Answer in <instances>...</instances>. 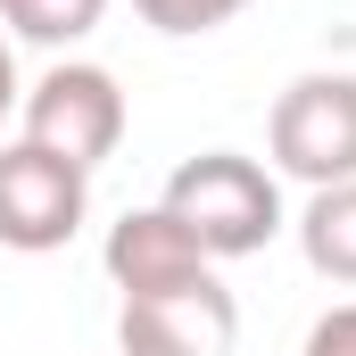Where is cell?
<instances>
[{
  "label": "cell",
  "instance_id": "cell-9",
  "mask_svg": "<svg viewBox=\"0 0 356 356\" xmlns=\"http://www.w3.org/2000/svg\"><path fill=\"white\" fill-rule=\"evenodd\" d=\"M249 0H133V17L149 25V33H175V42H191V33H216V25H232Z\"/></svg>",
  "mask_w": 356,
  "mask_h": 356
},
{
  "label": "cell",
  "instance_id": "cell-8",
  "mask_svg": "<svg viewBox=\"0 0 356 356\" xmlns=\"http://www.w3.org/2000/svg\"><path fill=\"white\" fill-rule=\"evenodd\" d=\"M99 17H108V0H0V25H8L17 42H42V50L83 42Z\"/></svg>",
  "mask_w": 356,
  "mask_h": 356
},
{
  "label": "cell",
  "instance_id": "cell-10",
  "mask_svg": "<svg viewBox=\"0 0 356 356\" xmlns=\"http://www.w3.org/2000/svg\"><path fill=\"white\" fill-rule=\"evenodd\" d=\"M307 356H356V298H348V307H332V315H315Z\"/></svg>",
  "mask_w": 356,
  "mask_h": 356
},
{
  "label": "cell",
  "instance_id": "cell-3",
  "mask_svg": "<svg viewBox=\"0 0 356 356\" xmlns=\"http://www.w3.org/2000/svg\"><path fill=\"white\" fill-rule=\"evenodd\" d=\"M266 149L307 191L356 182V75H298L266 116Z\"/></svg>",
  "mask_w": 356,
  "mask_h": 356
},
{
  "label": "cell",
  "instance_id": "cell-11",
  "mask_svg": "<svg viewBox=\"0 0 356 356\" xmlns=\"http://www.w3.org/2000/svg\"><path fill=\"white\" fill-rule=\"evenodd\" d=\"M25 99V83H17V50H8V33H0V116Z\"/></svg>",
  "mask_w": 356,
  "mask_h": 356
},
{
  "label": "cell",
  "instance_id": "cell-1",
  "mask_svg": "<svg viewBox=\"0 0 356 356\" xmlns=\"http://www.w3.org/2000/svg\"><path fill=\"white\" fill-rule=\"evenodd\" d=\"M158 207L199 241L207 266H216V257H257L273 232H282V182H273L257 158H241V149H199V158H182L175 175H166V199H158Z\"/></svg>",
  "mask_w": 356,
  "mask_h": 356
},
{
  "label": "cell",
  "instance_id": "cell-2",
  "mask_svg": "<svg viewBox=\"0 0 356 356\" xmlns=\"http://www.w3.org/2000/svg\"><path fill=\"white\" fill-rule=\"evenodd\" d=\"M17 116H25V141L33 149H50V158H67V166H99V158H116V141H124V91L108 67H91V58H58L42 83L17 99Z\"/></svg>",
  "mask_w": 356,
  "mask_h": 356
},
{
  "label": "cell",
  "instance_id": "cell-5",
  "mask_svg": "<svg viewBox=\"0 0 356 356\" xmlns=\"http://www.w3.org/2000/svg\"><path fill=\"white\" fill-rule=\"evenodd\" d=\"M241 340V307L232 290L207 273L191 290H158V298H124L116 315V348L124 356H232Z\"/></svg>",
  "mask_w": 356,
  "mask_h": 356
},
{
  "label": "cell",
  "instance_id": "cell-6",
  "mask_svg": "<svg viewBox=\"0 0 356 356\" xmlns=\"http://www.w3.org/2000/svg\"><path fill=\"white\" fill-rule=\"evenodd\" d=\"M99 266L108 282L124 290V298H158V290H191V282H207V257H199V241L182 232L166 207H133V216H116L108 224V249H99Z\"/></svg>",
  "mask_w": 356,
  "mask_h": 356
},
{
  "label": "cell",
  "instance_id": "cell-7",
  "mask_svg": "<svg viewBox=\"0 0 356 356\" xmlns=\"http://www.w3.org/2000/svg\"><path fill=\"white\" fill-rule=\"evenodd\" d=\"M298 249H307V266L323 273V282L356 290V182H332V191L307 199V216H298Z\"/></svg>",
  "mask_w": 356,
  "mask_h": 356
},
{
  "label": "cell",
  "instance_id": "cell-4",
  "mask_svg": "<svg viewBox=\"0 0 356 356\" xmlns=\"http://www.w3.org/2000/svg\"><path fill=\"white\" fill-rule=\"evenodd\" d=\"M91 216V175L33 149V141H8L0 149V249L17 257H50L83 232Z\"/></svg>",
  "mask_w": 356,
  "mask_h": 356
}]
</instances>
